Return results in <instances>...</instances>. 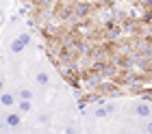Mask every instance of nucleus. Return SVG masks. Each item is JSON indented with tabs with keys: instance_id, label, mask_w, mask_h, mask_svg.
Instances as JSON below:
<instances>
[{
	"instance_id": "nucleus-1",
	"label": "nucleus",
	"mask_w": 152,
	"mask_h": 134,
	"mask_svg": "<svg viewBox=\"0 0 152 134\" xmlns=\"http://www.w3.org/2000/svg\"><path fill=\"white\" fill-rule=\"evenodd\" d=\"M24 74H26V80L35 87V91L44 100H48L52 91H57L61 87V82H57L54 67L46 59V54L39 50L37 43L24 52Z\"/></svg>"
},
{
	"instance_id": "nucleus-2",
	"label": "nucleus",
	"mask_w": 152,
	"mask_h": 134,
	"mask_svg": "<svg viewBox=\"0 0 152 134\" xmlns=\"http://www.w3.org/2000/svg\"><path fill=\"white\" fill-rule=\"evenodd\" d=\"M35 43H37V37L31 30V26L26 24V20L20 13H13L0 30V54L24 56V52Z\"/></svg>"
}]
</instances>
